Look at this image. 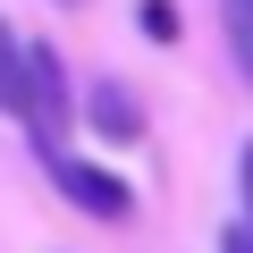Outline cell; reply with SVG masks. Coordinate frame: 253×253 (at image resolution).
Returning <instances> with one entry per match:
<instances>
[{
  "mask_svg": "<svg viewBox=\"0 0 253 253\" xmlns=\"http://www.w3.org/2000/svg\"><path fill=\"white\" fill-rule=\"evenodd\" d=\"M26 76H34V152L59 161V135H68V118H76V101H68V68H59L51 42H26Z\"/></svg>",
  "mask_w": 253,
  "mask_h": 253,
  "instance_id": "obj_1",
  "label": "cell"
},
{
  "mask_svg": "<svg viewBox=\"0 0 253 253\" xmlns=\"http://www.w3.org/2000/svg\"><path fill=\"white\" fill-rule=\"evenodd\" d=\"M219 253H253V228L236 219V228H219Z\"/></svg>",
  "mask_w": 253,
  "mask_h": 253,
  "instance_id": "obj_7",
  "label": "cell"
},
{
  "mask_svg": "<svg viewBox=\"0 0 253 253\" xmlns=\"http://www.w3.org/2000/svg\"><path fill=\"white\" fill-rule=\"evenodd\" d=\"M135 26L152 42H177V0H135Z\"/></svg>",
  "mask_w": 253,
  "mask_h": 253,
  "instance_id": "obj_6",
  "label": "cell"
},
{
  "mask_svg": "<svg viewBox=\"0 0 253 253\" xmlns=\"http://www.w3.org/2000/svg\"><path fill=\"white\" fill-rule=\"evenodd\" d=\"M93 135H101V144H135V135H144V110H135V93H126L118 76L93 84Z\"/></svg>",
  "mask_w": 253,
  "mask_h": 253,
  "instance_id": "obj_4",
  "label": "cell"
},
{
  "mask_svg": "<svg viewBox=\"0 0 253 253\" xmlns=\"http://www.w3.org/2000/svg\"><path fill=\"white\" fill-rule=\"evenodd\" d=\"M0 110H9L26 135H34V76H26V42H17V26L0 17Z\"/></svg>",
  "mask_w": 253,
  "mask_h": 253,
  "instance_id": "obj_3",
  "label": "cell"
},
{
  "mask_svg": "<svg viewBox=\"0 0 253 253\" xmlns=\"http://www.w3.org/2000/svg\"><path fill=\"white\" fill-rule=\"evenodd\" d=\"M236 186H245V228H253V144H245V161H236Z\"/></svg>",
  "mask_w": 253,
  "mask_h": 253,
  "instance_id": "obj_8",
  "label": "cell"
},
{
  "mask_svg": "<svg viewBox=\"0 0 253 253\" xmlns=\"http://www.w3.org/2000/svg\"><path fill=\"white\" fill-rule=\"evenodd\" d=\"M51 177H59V194L76 203V211H93V219H126L135 211V194H126V177H110V169H93V161H51Z\"/></svg>",
  "mask_w": 253,
  "mask_h": 253,
  "instance_id": "obj_2",
  "label": "cell"
},
{
  "mask_svg": "<svg viewBox=\"0 0 253 253\" xmlns=\"http://www.w3.org/2000/svg\"><path fill=\"white\" fill-rule=\"evenodd\" d=\"M219 26H228V51H236V76L253 84V0H219Z\"/></svg>",
  "mask_w": 253,
  "mask_h": 253,
  "instance_id": "obj_5",
  "label": "cell"
}]
</instances>
